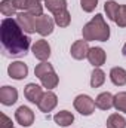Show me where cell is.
I'll list each match as a JSON object with an SVG mask.
<instances>
[{"mask_svg":"<svg viewBox=\"0 0 126 128\" xmlns=\"http://www.w3.org/2000/svg\"><path fill=\"white\" fill-rule=\"evenodd\" d=\"M0 40L4 52L12 57H22L30 48V37L13 18H4L0 24Z\"/></svg>","mask_w":126,"mask_h":128,"instance_id":"6da1fadb","label":"cell"},{"mask_svg":"<svg viewBox=\"0 0 126 128\" xmlns=\"http://www.w3.org/2000/svg\"><path fill=\"white\" fill-rule=\"evenodd\" d=\"M83 39L88 42L99 40V42H107L110 37V27L104 21V16L101 14H96L94 18L83 27L82 30Z\"/></svg>","mask_w":126,"mask_h":128,"instance_id":"7a4b0ae2","label":"cell"},{"mask_svg":"<svg viewBox=\"0 0 126 128\" xmlns=\"http://www.w3.org/2000/svg\"><path fill=\"white\" fill-rule=\"evenodd\" d=\"M34 74L40 79L43 88H46L48 91L55 88L58 85V82H60V79H58L52 64H49L48 61H42L40 64H37L36 68H34Z\"/></svg>","mask_w":126,"mask_h":128,"instance_id":"3957f363","label":"cell"},{"mask_svg":"<svg viewBox=\"0 0 126 128\" xmlns=\"http://www.w3.org/2000/svg\"><path fill=\"white\" fill-rule=\"evenodd\" d=\"M95 106H96L95 101L89 96L82 94V96H77L74 98V109L83 116H91L95 112Z\"/></svg>","mask_w":126,"mask_h":128,"instance_id":"277c9868","label":"cell"},{"mask_svg":"<svg viewBox=\"0 0 126 128\" xmlns=\"http://www.w3.org/2000/svg\"><path fill=\"white\" fill-rule=\"evenodd\" d=\"M54 24L55 21L48 16V15H40V16H36V24H34V28L36 32L39 33L40 36H48L54 32Z\"/></svg>","mask_w":126,"mask_h":128,"instance_id":"5b68a950","label":"cell"},{"mask_svg":"<svg viewBox=\"0 0 126 128\" xmlns=\"http://www.w3.org/2000/svg\"><path fill=\"white\" fill-rule=\"evenodd\" d=\"M16 21L19 24V27L24 30L25 33H34V24H36V16L27 12V10H21L19 14H16Z\"/></svg>","mask_w":126,"mask_h":128,"instance_id":"8992f818","label":"cell"},{"mask_svg":"<svg viewBox=\"0 0 126 128\" xmlns=\"http://www.w3.org/2000/svg\"><path fill=\"white\" fill-rule=\"evenodd\" d=\"M15 119H16V122H18L19 125H22V127H30V125L34 124V113H33V110L30 107L21 106V107H18L16 112H15Z\"/></svg>","mask_w":126,"mask_h":128,"instance_id":"52a82bcc","label":"cell"},{"mask_svg":"<svg viewBox=\"0 0 126 128\" xmlns=\"http://www.w3.org/2000/svg\"><path fill=\"white\" fill-rule=\"evenodd\" d=\"M33 55L40 60V61H46L49 57H51V46L46 40L40 39V40H36V43L31 46Z\"/></svg>","mask_w":126,"mask_h":128,"instance_id":"ba28073f","label":"cell"},{"mask_svg":"<svg viewBox=\"0 0 126 128\" xmlns=\"http://www.w3.org/2000/svg\"><path fill=\"white\" fill-rule=\"evenodd\" d=\"M89 45H88V40L82 39V40H76L73 45H71V49H70V54L74 60H83V58H88V52H89Z\"/></svg>","mask_w":126,"mask_h":128,"instance_id":"9c48e42d","label":"cell"},{"mask_svg":"<svg viewBox=\"0 0 126 128\" xmlns=\"http://www.w3.org/2000/svg\"><path fill=\"white\" fill-rule=\"evenodd\" d=\"M57 104H58V97L55 96L52 91H48V92H45L43 97H42V100L39 101V109H40V112H43V113H49V112H52L55 107H57Z\"/></svg>","mask_w":126,"mask_h":128,"instance_id":"30bf717a","label":"cell"},{"mask_svg":"<svg viewBox=\"0 0 126 128\" xmlns=\"http://www.w3.org/2000/svg\"><path fill=\"white\" fill-rule=\"evenodd\" d=\"M7 74H9L12 79H15V80H21V79L27 78V74H28V67H27V64H24L22 61H15V63L9 64V67H7Z\"/></svg>","mask_w":126,"mask_h":128,"instance_id":"8fae6325","label":"cell"},{"mask_svg":"<svg viewBox=\"0 0 126 128\" xmlns=\"http://www.w3.org/2000/svg\"><path fill=\"white\" fill-rule=\"evenodd\" d=\"M18 100V91L13 86H1L0 88V103L4 106H12Z\"/></svg>","mask_w":126,"mask_h":128,"instance_id":"7c38bea8","label":"cell"},{"mask_svg":"<svg viewBox=\"0 0 126 128\" xmlns=\"http://www.w3.org/2000/svg\"><path fill=\"white\" fill-rule=\"evenodd\" d=\"M43 90L39 86V85H36V84H28L25 88H24V96L25 98L28 100V101H31L34 104H39V101L42 100V97H43Z\"/></svg>","mask_w":126,"mask_h":128,"instance_id":"4fadbf2b","label":"cell"},{"mask_svg":"<svg viewBox=\"0 0 126 128\" xmlns=\"http://www.w3.org/2000/svg\"><path fill=\"white\" fill-rule=\"evenodd\" d=\"M105 58H107V55H105L102 48H96L95 46V48H91L89 52H88V60L94 67H101L105 63Z\"/></svg>","mask_w":126,"mask_h":128,"instance_id":"5bb4252c","label":"cell"},{"mask_svg":"<svg viewBox=\"0 0 126 128\" xmlns=\"http://www.w3.org/2000/svg\"><path fill=\"white\" fill-rule=\"evenodd\" d=\"M110 79L116 86L126 85V70L122 67H113L110 70Z\"/></svg>","mask_w":126,"mask_h":128,"instance_id":"9a60e30c","label":"cell"},{"mask_svg":"<svg viewBox=\"0 0 126 128\" xmlns=\"http://www.w3.org/2000/svg\"><path fill=\"white\" fill-rule=\"evenodd\" d=\"M113 103H114V96H111L110 92H101L99 96L96 97L95 100V104L98 109L101 110H108L113 107Z\"/></svg>","mask_w":126,"mask_h":128,"instance_id":"2e32d148","label":"cell"},{"mask_svg":"<svg viewBox=\"0 0 126 128\" xmlns=\"http://www.w3.org/2000/svg\"><path fill=\"white\" fill-rule=\"evenodd\" d=\"M54 121H55L60 127H68V125H71V124L74 122V116H73V113L68 112V110H61V112H58V113L54 116Z\"/></svg>","mask_w":126,"mask_h":128,"instance_id":"e0dca14e","label":"cell"},{"mask_svg":"<svg viewBox=\"0 0 126 128\" xmlns=\"http://www.w3.org/2000/svg\"><path fill=\"white\" fill-rule=\"evenodd\" d=\"M45 8L54 15L67 9V0H45Z\"/></svg>","mask_w":126,"mask_h":128,"instance_id":"ac0fdd59","label":"cell"},{"mask_svg":"<svg viewBox=\"0 0 126 128\" xmlns=\"http://www.w3.org/2000/svg\"><path fill=\"white\" fill-rule=\"evenodd\" d=\"M104 82H105V73L99 67H95V70L91 74V86L92 88H99Z\"/></svg>","mask_w":126,"mask_h":128,"instance_id":"d6986e66","label":"cell"},{"mask_svg":"<svg viewBox=\"0 0 126 128\" xmlns=\"http://www.w3.org/2000/svg\"><path fill=\"white\" fill-rule=\"evenodd\" d=\"M126 127V121L125 118L119 113H113L108 116L107 119V128H125Z\"/></svg>","mask_w":126,"mask_h":128,"instance_id":"ffe728a7","label":"cell"},{"mask_svg":"<svg viewBox=\"0 0 126 128\" xmlns=\"http://www.w3.org/2000/svg\"><path fill=\"white\" fill-rule=\"evenodd\" d=\"M54 21H55V24L60 26V27H68V26H70V21H71V15H70V12L65 9V10H61L60 14H57V15L54 16Z\"/></svg>","mask_w":126,"mask_h":128,"instance_id":"44dd1931","label":"cell"},{"mask_svg":"<svg viewBox=\"0 0 126 128\" xmlns=\"http://www.w3.org/2000/svg\"><path fill=\"white\" fill-rule=\"evenodd\" d=\"M119 6H120V4H117V3L113 2V0L105 2V4H104V10H105L108 20H111V21L116 20V14H117V10H119Z\"/></svg>","mask_w":126,"mask_h":128,"instance_id":"7402d4cb","label":"cell"},{"mask_svg":"<svg viewBox=\"0 0 126 128\" xmlns=\"http://www.w3.org/2000/svg\"><path fill=\"white\" fill-rule=\"evenodd\" d=\"M0 12L4 16H12L16 12V8L13 4V0H1L0 3Z\"/></svg>","mask_w":126,"mask_h":128,"instance_id":"603a6c76","label":"cell"},{"mask_svg":"<svg viewBox=\"0 0 126 128\" xmlns=\"http://www.w3.org/2000/svg\"><path fill=\"white\" fill-rule=\"evenodd\" d=\"M113 106L116 107V110L126 113V92H119L114 96V103Z\"/></svg>","mask_w":126,"mask_h":128,"instance_id":"cb8c5ba5","label":"cell"},{"mask_svg":"<svg viewBox=\"0 0 126 128\" xmlns=\"http://www.w3.org/2000/svg\"><path fill=\"white\" fill-rule=\"evenodd\" d=\"M27 12L33 14L34 16H40V15H43V6H42L40 0H30L28 8H27Z\"/></svg>","mask_w":126,"mask_h":128,"instance_id":"d4e9b609","label":"cell"},{"mask_svg":"<svg viewBox=\"0 0 126 128\" xmlns=\"http://www.w3.org/2000/svg\"><path fill=\"white\" fill-rule=\"evenodd\" d=\"M114 22L119 26V27H126V4H120L119 6V10L116 14V20Z\"/></svg>","mask_w":126,"mask_h":128,"instance_id":"484cf974","label":"cell"},{"mask_svg":"<svg viewBox=\"0 0 126 128\" xmlns=\"http://www.w3.org/2000/svg\"><path fill=\"white\" fill-rule=\"evenodd\" d=\"M98 4V0H80V6L85 12H94Z\"/></svg>","mask_w":126,"mask_h":128,"instance_id":"4316f807","label":"cell"},{"mask_svg":"<svg viewBox=\"0 0 126 128\" xmlns=\"http://www.w3.org/2000/svg\"><path fill=\"white\" fill-rule=\"evenodd\" d=\"M28 3H30V0H13L15 8H16V9H19V10H27Z\"/></svg>","mask_w":126,"mask_h":128,"instance_id":"83f0119b","label":"cell"},{"mask_svg":"<svg viewBox=\"0 0 126 128\" xmlns=\"http://www.w3.org/2000/svg\"><path fill=\"white\" fill-rule=\"evenodd\" d=\"M12 125H13L12 124V119L7 118L4 113H1V125H0V128H13Z\"/></svg>","mask_w":126,"mask_h":128,"instance_id":"f1b7e54d","label":"cell"},{"mask_svg":"<svg viewBox=\"0 0 126 128\" xmlns=\"http://www.w3.org/2000/svg\"><path fill=\"white\" fill-rule=\"evenodd\" d=\"M122 54H123V57L126 58V43L123 45V49H122Z\"/></svg>","mask_w":126,"mask_h":128,"instance_id":"f546056e","label":"cell"},{"mask_svg":"<svg viewBox=\"0 0 126 128\" xmlns=\"http://www.w3.org/2000/svg\"><path fill=\"white\" fill-rule=\"evenodd\" d=\"M43 2H45V0H43Z\"/></svg>","mask_w":126,"mask_h":128,"instance_id":"4dcf8cb0","label":"cell"}]
</instances>
